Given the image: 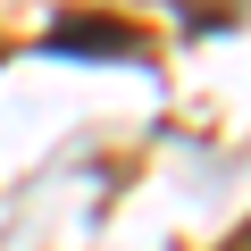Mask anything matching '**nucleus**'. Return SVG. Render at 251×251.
I'll return each mask as SVG.
<instances>
[{
  "instance_id": "f257e3e1",
  "label": "nucleus",
  "mask_w": 251,
  "mask_h": 251,
  "mask_svg": "<svg viewBox=\"0 0 251 251\" xmlns=\"http://www.w3.org/2000/svg\"><path fill=\"white\" fill-rule=\"evenodd\" d=\"M134 34H117V25H59L50 34V50H126Z\"/></svg>"
}]
</instances>
